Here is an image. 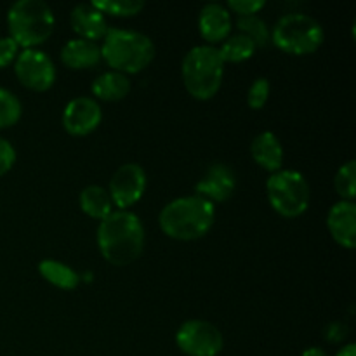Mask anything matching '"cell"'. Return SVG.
Segmentation results:
<instances>
[{
  "mask_svg": "<svg viewBox=\"0 0 356 356\" xmlns=\"http://www.w3.org/2000/svg\"><path fill=\"white\" fill-rule=\"evenodd\" d=\"M145 226L131 211H113L97 226V247L113 266H129L145 249Z\"/></svg>",
  "mask_w": 356,
  "mask_h": 356,
  "instance_id": "6da1fadb",
  "label": "cell"
},
{
  "mask_svg": "<svg viewBox=\"0 0 356 356\" xmlns=\"http://www.w3.org/2000/svg\"><path fill=\"white\" fill-rule=\"evenodd\" d=\"M216 219L214 204L200 195H186L169 202L159 216V225L167 236L181 242L198 240L209 233Z\"/></svg>",
  "mask_w": 356,
  "mask_h": 356,
  "instance_id": "7a4b0ae2",
  "label": "cell"
},
{
  "mask_svg": "<svg viewBox=\"0 0 356 356\" xmlns=\"http://www.w3.org/2000/svg\"><path fill=\"white\" fill-rule=\"evenodd\" d=\"M101 58L113 72L139 73L155 58V44L148 35L125 28H110L103 37Z\"/></svg>",
  "mask_w": 356,
  "mask_h": 356,
  "instance_id": "3957f363",
  "label": "cell"
},
{
  "mask_svg": "<svg viewBox=\"0 0 356 356\" xmlns=\"http://www.w3.org/2000/svg\"><path fill=\"white\" fill-rule=\"evenodd\" d=\"M225 59L218 45H195L186 52L181 65L184 87L198 101L214 97L225 76Z\"/></svg>",
  "mask_w": 356,
  "mask_h": 356,
  "instance_id": "277c9868",
  "label": "cell"
},
{
  "mask_svg": "<svg viewBox=\"0 0 356 356\" xmlns=\"http://www.w3.org/2000/svg\"><path fill=\"white\" fill-rule=\"evenodd\" d=\"M54 13L44 0H17L7 10L9 37L23 49H37L54 31Z\"/></svg>",
  "mask_w": 356,
  "mask_h": 356,
  "instance_id": "5b68a950",
  "label": "cell"
},
{
  "mask_svg": "<svg viewBox=\"0 0 356 356\" xmlns=\"http://www.w3.org/2000/svg\"><path fill=\"white\" fill-rule=\"evenodd\" d=\"M271 40L284 52L305 56L315 52L325 40L318 19L305 13H287L275 23Z\"/></svg>",
  "mask_w": 356,
  "mask_h": 356,
  "instance_id": "8992f818",
  "label": "cell"
},
{
  "mask_svg": "<svg viewBox=\"0 0 356 356\" xmlns=\"http://www.w3.org/2000/svg\"><path fill=\"white\" fill-rule=\"evenodd\" d=\"M266 195L270 205L285 218L305 214L312 200V190L299 170L280 169L266 181Z\"/></svg>",
  "mask_w": 356,
  "mask_h": 356,
  "instance_id": "52a82bcc",
  "label": "cell"
},
{
  "mask_svg": "<svg viewBox=\"0 0 356 356\" xmlns=\"http://www.w3.org/2000/svg\"><path fill=\"white\" fill-rule=\"evenodd\" d=\"M176 344L188 356H218L225 346L222 334L207 320H186L176 332Z\"/></svg>",
  "mask_w": 356,
  "mask_h": 356,
  "instance_id": "ba28073f",
  "label": "cell"
},
{
  "mask_svg": "<svg viewBox=\"0 0 356 356\" xmlns=\"http://www.w3.org/2000/svg\"><path fill=\"white\" fill-rule=\"evenodd\" d=\"M14 72L24 87L37 92H44L54 86V63L44 51H38V49H23L17 52Z\"/></svg>",
  "mask_w": 356,
  "mask_h": 356,
  "instance_id": "9c48e42d",
  "label": "cell"
},
{
  "mask_svg": "<svg viewBox=\"0 0 356 356\" xmlns=\"http://www.w3.org/2000/svg\"><path fill=\"white\" fill-rule=\"evenodd\" d=\"M146 172L139 163L129 162L118 167L110 179V193L113 207H118V211H127L134 204L141 200L146 190Z\"/></svg>",
  "mask_w": 356,
  "mask_h": 356,
  "instance_id": "30bf717a",
  "label": "cell"
},
{
  "mask_svg": "<svg viewBox=\"0 0 356 356\" xmlns=\"http://www.w3.org/2000/svg\"><path fill=\"white\" fill-rule=\"evenodd\" d=\"M103 120L99 103L92 97L79 96L68 101L63 110V127L72 136H87Z\"/></svg>",
  "mask_w": 356,
  "mask_h": 356,
  "instance_id": "8fae6325",
  "label": "cell"
},
{
  "mask_svg": "<svg viewBox=\"0 0 356 356\" xmlns=\"http://www.w3.org/2000/svg\"><path fill=\"white\" fill-rule=\"evenodd\" d=\"M236 188V174L229 165L222 162H216L207 167L204 176L195 184V195L209 200L211 204L216 202H226L233 195Z\"/></svg>",
  "mask_w": 356,
  "mask_h": 356,
  "instance_id": "7c38bea8",
  "label": "cell"
},
{
  "mask_svg": "<svg viewBox=\"0 0 356 356\" xmlns=\"http://www.w3.org/2000/svg\"><path fill=\"white\" fill-rule=\"evenodd\" d=\"M232 14L222 3H205L198 14V31L211 45L228 38L232 33Z\"/></svg>",
  "mask_w": 356,
  "mask_h": 356,
  "instance_id": "4fadbf2b",
  "label": "cell"
},
{
  "mask_svg": "<svg viewBox=\"0 0 356 356\" xmlns=\"http://www.w3.org/2000/svg\"><path fill=\"white\" fill-rule=\"evenodd\" d=\"M327 228L339 245L353 249L356 245V204L339 200L327 216Z\"/></svg>",
  "mask_w": 356,
  "mask_h": 356,
  "instance_id": "5bb4252c",
  "label": "cell"
},
{
  "mask_svg": "<svg viewBox=\"0 0 356 356\" xmlns=\"http://www.w3.org/2000/svg\"><path fill=\"white\" fill-rule=\"evenodd\" d=\"M70 23H72L73 31L80 35V38L92 42L103 40L106 31L110 30L104 14L90 2L76 3L70 14Z\"/></svg>",
  "mask_w": 356,
  "mask_h": 356,
  "instance_id": "9a60e30c",
  "label": "cell"
},
{
  "mask_svg": "<svg viewBox=\"0 0 356 356\" xmlns=\"http://www.w3.org/2000/svg\"><path fill=\"white\" fill-rule=\"evenodd\" d=\"M250 153L256 163H259L263 169L270 170L271 174L277 172L284 165V146L277 134L270 131H264L257 134L250 143Z\"/></svg>",
  "mask_w": 356,
  "mask_h": 356,
  "instance_id": "2e32d148",
  "label": "cell"
},
{
  "mask_svg": "<svg viewBox=\"0 0 356 356\" xmlns=\"http://www.w3.org/2000/svg\"><path fill=\"white\" fill-rule=\"evenodd\" d=\"M101 59L99 44L86 38H72L61 49V61L72 70L92 68Z\"/></svg>",
  "mask_w": 356,
  "mask_h": 356,
  "instance_id": "e0dca14e",
  "label": "cell"
},
{
  "mask_svg": "<svg viewBox=\"0 0 356 356\" xmlns=\"http://www.w3.org/2000/svg\"><path fill=\"white\" fill-rule=\"evenodd\" d=\"M92 94L103 101H120L131 92V80L120 72H104L92 80Z\"/></svg>",
  "mask_w": 356,
  "mask_h": 356,
  "instance_id": "ac0fdd59",
  "label": "cell"
},
{
  "mask_svg": "<svg viewBox=\"0 0 356 356\" xmlns=\"http://www.w3.org/2000/svg\"><path fill=\"white\" fill-rule=\"evenodd\" d=\"M80 209L92 219H104L113 212V202L106 188L89 184L80 191Z\"/></svg>",
  "mask_w": 356,
  "mask_h": 356,
  "instance_id": "d6986e66",
  "label": "cell"
},
{
  "mask_svg": "<svg viewBox=\"0 0 356 356\" xmlns=\"http://www.w3.org/2000/svg\"><path fill=\"white\" fill-rule=\"evenodd\" d=\"M38 271L45 278V282H49L54 287L63 289V291H73L82 278L72 266L56 259L40 261Z\"/></svg>",
  "mask_w": 356,
  "mask_h": 356,
  "instance_id": "ffe728a7",
  "label": "cell"
},
{
  "mask_svg": "<svg viewBox=\"0 0 356 356\" xmlns=\"http://www.w3.org/2000/svg\"><path fill=\"white\" fill-rule=\"evenodd\" d=\"M256 49V44L243 33L229 35V37L225 38L222 44L219 45V52H221L225 63L245 61V59L252 58Z\"/></svg>",
  "mask_w": 356,
  "mask_h": 356,
  "instance_id": "44dd1931",
  "label": "cell"
},
{
  "mask_svg": "<svg viewBox=\"0 0 356 356\" xmlns=\"http://www.w3.org/2000/svg\"><path fill=\"white\" fill-rule=\"evenodd\" d=\"M236 28H238V33L247 35V37L256 44V47H264V45H268V42L271 40L270 26H268L266 21H264L263 17L257 16V14L238 16V19H236Z\"/></svg>",
  "mask_w": 356,
  "mask_h": 356,
  "instance_id": "7402d4cb",
  "label": "cell"
},
{
  "mask_svg": "<svg viewBox=\"0 0 356 356\" xmlns=\"http://www.w3.org/2000/svg\"><path fill=\"white\" fill-rule=\"evenodd\" d=\"M334 186L339 193L341 200L355 202L356 197V162L348 160L346 163L339 167L334 177Z\"/></svg>",
  "mask_w": 356,
  "mask_h": 356,
  "instance_id": "603a6c76",
  "label": "cell"
},
{
  "mask_svg": "<svg viewBox=\"0 0 356 356\" xmlns=\"http://www.w3.org/2000/svg\"><path fill=\"white\" fill-rule=\"evenodd\" d=\"M23 113V106H21L19 97L9 89L0 87V129L13 127L17 124Z\"/></svg>",
  "mask_w": 356,
  "mask_h": 356,
  "instance_id": "cb8c5ba5",
  "label": "cell"
},
{
  "mask_svg": "<svg viewBox=\"0 0 356 356\" xmlns=\"http://www.w3.org/2000/svg\"><path fill=\"white\" fill-rule=\"evenodd\" d=\"M96 9H99L103 14H111V16L131 17L141 13L145 9L143 0H92Z\"/></svg>",
  "mask_w": 356,
  "mask_h": 356,
  "instance_id": "d4e9b609",
  "label": "cell"
},
{
  "mask_svg": "<svg viewBox=\"0 0 356 356\" xmlns=\"http://www.w3.org/2000/svg\"><path fill=\"white\" fill-rule=\"evenodd\" d=\"M271 86L270 80L266 76H259L252 82V86L249 87V92H247V104L254 110H261V108L266 104L268 97H270Z\"/></svg>",
  "mask_w": 356,
  "mask_h": 356,
  "instance_id": "484cf974",
  "label": "cell"
},
{
  "mask_svg": "<svg viewBox=\"0 0 356 356\" xmlns=\"http://www.w3.org/2000/svg\"><path fill=\"white\" fill-rule=\"evenodd\" d=\"M264 0H228V10H233L238 16H250L264 7Z\"/></svg>",
  "mask_w": 356,
  "mask_h": 356,
  "instance_id": "4316f807",
  "label": "cell"
},
{
  "mask_svg": "<svg viewBox=\"0 0 356 356\" xmlns=\"http://www.w3.org/2000/svg\"><path fill=\"white\" fill-rule=\"evenodd\" d=\"M16 163V149L7 139L0 138V177L9 172Z\"/></svg>",
  "mask_w": 356,
  "mask_h": 356,
  "instance_id": "83f0119b",
  "label": "cell"
},
{
  "mask_svg": "<svg viewBox=\"0 0 356 356\" xmlns=\"http://www.w3.org/2000/svg\"><path fill=\"white\" fill-rule=\"evenodd\" d=\"M19 45L7 35V37H0V68H6L7 65L16 59Z\"/></svg>",
  "mask_w": 356,
  "mask_h": 356,
  "instance_id": "f1b7e54d",
  "label": "cell"
},
{
  "mask_svg": "<svg viewBox=\"0 0 356 356\" xmlns=\"http://www.w3.org/2000/svg\"><path fill=\"white\" fill-rule=\"evenodd\" d=\"M348 336V327L346 323L343 322H330L329 325L325 327V330H323V337H325V341H329V343H341V341L346 339Z\"/></svg>",
  "mask_w": 356,
  "mask_h": 356,
  "instance_id": "f546056e",
  "label": "cell"
},
{
  "mask_svg": "<svg viewBox=\"0 0 356 356\" xmlns=\"http://www.w3.org/2000/svg\"><path fill=\"white\" fill-rule=\"evenodd\" d=\"M336 356H356V346L353 343L346 344V346H343L339 351H337Z\"/></svg>",
  "mask_w": 356,
  "mask_h": 356,
  "instance_id": "4dcf8cb0",
  "label": "cell"
},
{
  "mask_svg": "<svg viewBox=\"0 0 356 356\" xmlns=\"http://www.w3.org/2000/svg\"><path fill=\"white\" fill-rule=\"evenodd\" d=\"M301 356H329V353H327L325 350H323V348H308V350L305 351V353H302Z\"/></svg>",
  "mask_w": 356,
  "mask_h": 356,
  "instance_id": "1f68e13d",
  "label": "cell"
}]
</instances>
